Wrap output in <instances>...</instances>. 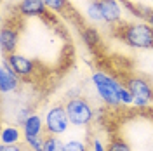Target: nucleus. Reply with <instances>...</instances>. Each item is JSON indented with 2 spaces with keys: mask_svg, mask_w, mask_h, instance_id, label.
<instances>
[{
  "mask_svg": "<svg viewBox=\"0 0 153 151\" xmlns=\"http://www.w3.org/2000/svg\"><path fill=\"white\" fill-rule=\"evenodd\" d=\"M115 35L132 49H153V28L143 23H120Z\"/></svg>",
  "mask_w": 153,
  "mask_h": 151,
  "instance_id": "f257e3e1",
  "label": "nucleus"
},
{
  "mask_svg": "<svg viewBox=\"0 0 153 151\" xmlns=\"http://www.w3.org/2000/svg\"><path fill=\"white\" fill-rule=\"evenodd\" d=\"M44 4L47 5L49 10L57 12V14H63V12L70 10V2L68 0H44Z\"/></svg>",
  "mask_w": 153,
  "mask_h": 151,
  "instance_id": "2eb2a0df",
  "label": "nucleus"
},
{
  "mask_svg": "<svg viewBox=\"0 0 153 151\" xmlns=\"http://www.w3.org/2000/svg\"><path fill=\"white\" fill-rule=\"evenodd\" d=\"M101 14H103V21L108 24H120L122 23V7H120V0H96Z\"/></svg>",
  "mask_w": 153,
  "mask_h": 151,
  "instance_id": "6e6552de",
  "label": "nucleus"
},
{
  "mask_svg": "<svg viewBox=\"0 0 153 151\" xmlns=\"http://www.w3.org/2000/svg\"><path fill=\"white\" fill-rule=\"evenodd\" d=\"M5 59H7V63L10 64V68L18 73V76L23 78V80H30L31 76L37 73V64H35V61L30 59V57H26V56H21L18 52H14V54L5 56Z\"/></svg>",
  "mask_w": 153,
  "mask_h": 151,
  "instance_id": "423d86ee",
  "label": "nucleus"
},
{
  "mask_svg": "<svg viewBox=\"0 0 153 151\" xmlns=\"http://www.w3.org/2000/svg\"><path fill=\"white\" fill-rule=\"evenodd\" d=\"M66 151H87V146L80 141H68Z\"/></svg>",
  "mask_w": 153,
  "mask_h": 151,
  "instance_id": "aec40b11",
  "label": "nucleus"
},
{
  "mask_svg": "<svg viewBox=\"0 0 153 151\" xmlns=\"http://www.w3.org/2000/svg\"><path fill=\"white\" fill-rule=\"evenodd\" d=\"M0 151H25V146L19 144V142H16V144H2Z\"/></svg>",
  "mask_w": 153,
  "mask_h": 151,
  "instance_id": "4be33fe9",
  "label": "nucleus"
},
{
  "mask_svg": "<svg viewBox=\"0 0 153 151\" xmlns=\"http://www.w3.org/2000/svg\"><path fill=\"white\" fill-rule=\"evenodd\" d=\"M18 42H19V30L16 26H4L0 31V47H2V54L9 56L14 54L18 49Z\"/></svg>",
  "mask_w": 153,
  "mask_h": 151,
  "instance_id": "1a4fd4ad",
  "label": "nucleus"
},
{
  "mask_svg": "<svg viewBox=\"0 0 153 151\" xmlns=\"http://www.w3.org/2000/svg\"><path fill=\"white\" fill-rule=\"evenodd\" d=\"M30 115H31V110H30V108H23L21 111H18V122L23 125V123H25V120L28 118Z\"/></svg>",
  "mask_w": 153,
  "mask_h": 151,
  "instance_id": "5701e85b",
  "label": "nucleus"
},
{
  "mask_svg": "<svg viewBox=\"0 0 153 151\" xmlns=\"http://www.w3.org/2000/svg\"><path fill=\"white\" fill-rule=\"evenodd\" d=\"M66 106V113L71 125H76V127H85L94 120V110L91 103L84 99L82 95L78 97H73V99H68Z\"/></svg>",
  "mask_w": 153,
  "mask_h": 151,
  "instance_id": "20e7f679",
  "label": "nucleus"
},
{
  "mask_svg": "<svg viewBox=\"0 0 153 151\" xmlns=\"http://www.w3.org/2000/svg\"><path fill=\"white\" fill-rule=\"evenodd\" d=\"M45 132V123L42 120V116L37 113H31L23 123V134L25 137H31V135H42Z\"/></svg>",
  "mask_w": 153,
  "mask_h": 151,
  "instance_id": "9b49d317",
  "label": "nucleus"
},
{
  "mask_svg": "<svg viewBox=\"0 0 153 151\" xmlns=\"http://www.w3.org/2000/svg\"><path fill=\"white\" fill-rule=\"evenodd\" d=\"M92 84H94L99 97L108 106H118L120 104L118 94H120V89L124 84H120L115 76L108 75L105 71H94L92 73Z\"/></svg>",
  "mask_w": 153,
  "mask_h": 151,
  "instance_id": "f03ea898",
  "label": "nucleus"
},
{
  "mask_svg": "<svg viewBox=\"0 0 153 151\" xmlns=\"http://www.w3.org/2000/svg\"><path fill=\"white\" fill-rule=\"evenodd\" d=\"M26 146L30 151H44V144H45V134L42 135H31V137H25Z\"/></svg>",
  "mask_w": 153,
  "mask_h": 151,
  "instance_id": "dca6fc26",
  "label": "nucleus"
},
{
  "mask_svg": "<svg viewBox=\"0 0 153 151\" xmlns=\"http://www.w3.org/2000/svg\"><path fill=\"white\" fill-rule=\"evenodd\" d=\"M21 139V130L14 125H7L2 129V134H0V141L2 144H16Z\"/></svg>",
  "mask_w": 153,
  "mask_h": 151,
  "instance_id": "f8f14e48",
  "label": "nucleus"
},
{
  "mask_svg": "<svg viewBox=\"0 0 153 151\" xmlns=\"http://www.w3.org/2000/svg\"><path fill=\"white\" fill-rule=\"evenodd\" d=\"M18 2H21V0H18Z\"/></svg>",
  "mask_w": 153,
  "mask_h": 151,
  "instance_id": "393cba45",
  "label": "nucleus"
},
{
  "mask_svg": "<svg viewBox=\"0 0 153 151\" xmlns=\"http://www.w3.org/2000/svg\"><path fill=\"white\" fill-rule=\"evenodd\" d=\"M92 150L94 151H106V148L103 146V142L99 139H92Z\"/></svg>",
  "mask_w": 153,
  "mask_h": 151,
  "instance_id": "b1692460",
  "label": "nucleus"
},
{
  "mask_svg": "<svg viewBox=\"0 0 153 151\" xmlns=\"http://www.w3.org/2000/svg\"><path fill=\"white\" fill-rule=\"evenodd\" d=\"M85 14H87V18L91 19V21H94V23L103 21V14H101V9H99V5H97V2H96V0H92V2L87 5Z\"/></svg>",
  "mask_w": 153,
  "mask_h": 151,
  "instance_id": "f3484780",
  "label": "nucleus"
},
{
  "mask_svg": "<svg viewBox=\"0 0 153 151\" xmlns=\"http://www.w3.org/2000/svg\"><path fill=\"white\" fill-rule=\"evenodd\" d=\"M44 151H66V142L57 139V135H49V134H45Z\"/></svg>",
  "mask_w": 153,
  "mask_h": 151,
  "instance_id": "4468645a",
  "label": "nucleus"
},
{
  "mask_svg": "<svg viewBox=\"0 0 153 151\" xmlns=\"http://www.w3.org/2000/svg\"><path fill=\"white\" fill-rule=\"evenodd\" d=\"M124 85L131 90V94H132L134 106H137V108H146V106L152 104L153 87L146 78L137 76V75H129V76H125Z\"/></svg>",
  "mask_w": 153,
  "mask_h": 151,
  "instance_id": "7ed1b4c3",
  "label": "nucleus"
},
{
  "mask_svg": "<svg viewBox=\"0 0 153 151\" xmlns=\"http://www.w3.org/2000/svg\"><path fill=\"white\" fill-rule=\"evenodd\" d=\"M118 99H120V104H124V106H131V104H134V97H132V94H131V90H129L125 85H122V89H120Z\"/></svg>",
  "mask_w": 153,
  "mask_h": 151,
  "instance_id": "6ab92c4d",
  "label": "nucleus"
},
{
  "mask_svg": "<svg viewBox=\"0 0 153 151\" xmlns=\"http://www.w3.org/2000/svg\"><path fill=\"white\" fill-rule=\"evenodd\" d=\"M44 123H45V134H49V135H59V134L66 132L68 125L71 123L66 113V106H63V104L52 106L45 115Z\"/></svg>",
  "mask_w": 153,
  "mask_h": 151,
  "instance_id": "39448f33",
  "label": "nucleus"
},
{
  "mask_svg": "<svg viewBox=\"0 0 153 151\" xmlns=\"http://www.w3.org/2000/svg\"><path fill=\"white\" fill-rule=\"evenodd\" d=\"M106 151H131V146H129L124 139L115 137V139H111L110 144L106 146Z\"/></svg>",
  "mask_w": 153,
  "mask_h": 151,
  "instance_id": "a211bd4d",
  "label": "nucleus"
},
{
  "mask_svg": "<svg viewBox=\"0 0 153 151\" xmlns=\"http://www.w3.org/2000/svg\"><path fill=\"white\" fill-rule=\"evenodd\" d=\"M141 14H143V19L153 28V10L148 9V7H141Z\"/></svg>",
  "mask_w": 153,
  "mask_h": 151,
  "instance_id": "412c9836",
  "label": "nucleus"
},
{
  "mask_svg": "<svg viewBox=\"0 0 153 151\" xmlns=\"http://www.w3.org/2000/svg\"><path fill=\"white\" fill-rule=\"evenodd\" d=\"M16 10L25 18H45L47 16V5L44 4V0H21Z\"/></svg>",
  "mask_w": 153,
  "mask_h": 151,
  "instance_id": "9d476101",
  "label": "nucleus"
},
{
  "mask_svg": "<svg viewBox=\"0 0 153 151\" xmlns=\"http://www.w3.org/2000/svg\"><path fill=\"white\" fill-rule=\"evenodd\" d=\"M18 89H19V76L10 68L7 59L4 57L2 63H0V90L4 94H7V92H14Z\"/></svg>",
  "mask_w": 153,
  "mask_h": 151,
  "instance_id": "0eeeda50",
  "label": "nucleus"
},
{
  "mask_svg": "<svg viewBox=\"0 0 153 151\" xmlns=\"http://www.w3.org/2000/svg\"><path fill=\"white\" fill-rule=\"evenodd\" d=\"M82 38H84V42H85L89 47H97V45L101 44L99 33L96 31V28H91V26L82 28Z\"/></svg>",
  "mask_w": 153,
  "mask_h": 151,
  "instance_id": "ddd939ff",
  "label": "nucleus"
}]
</instances>
